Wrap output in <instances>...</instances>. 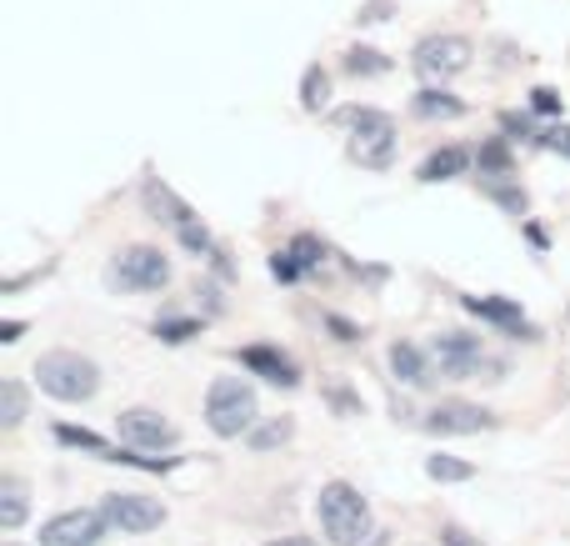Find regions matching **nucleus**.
<instances>
[{
	"mask_svg": "<svg viewBox=\"0 0 570 546\" xmlns=\"http://www.w3.org/2000/svg\"><path fill=\"white\" fill-rule=\"evenodd\" d=\"M315 517H321V532L335 546H365L375 537L371 501H365L351 481H325L321 497H315Z\"/></svg>",
	"mask_w": 570,
	"mask_h": 546,
	"instance_id": "f257e3e1",
	"label": "nucleus"
},
{
	"mask_svg": "<svg viewBox=\"0 0 570 546\" xmlns=\"http://www.w3.org/2000/svg\"><path fill=\"white\" fill-rule=\"evenodd\" d=\"M261 421V401L256 387L246 377H216L206 391V427L216 431L220 441H236L250 437V427Z\"/></svg>",
	"mask_w": 570,
	"mask_h": 546,
	"instance_id": "f03ea898",
	"label": "nucleus"
},
{
	"mask_svg": "<svg viewBox=\"0 0 570 546\" xmlns=\"http://www.w3.org/2000/svg\"><path fill=\"white\" fill-rule=\"evenodd\" d=\"M431 361L441 367V377H455V381H501L505 377V367L471 331H441V337H431Z\"/></svg>",
	"mask_w": 570,
	"mask_h": 546,
	"instance_id": "7ed1b4c3",
	"label": "nucleus"
},
{
	"mask_svg": "<svg viewBox=\"0 0 570 546\" xmlns=\"http://www.w3.org/2000/svg\"><path fill=\"white\" fill-rule=\"evenodd\" d=\"M36 381L46 397L76 407V401H90L100 391V367L90 357H80V351H46L36 361Z\"/></svg>",
	"mask_w": 570,
	"mask_h": 546,
	"instance_id": "20e7f679",
	"label": "nucleus"
},
{
	"mask_svg": "<svg viewBox=\"0 0 570 546\" xmlns=\"http://www.w3.org/2000/svg\"><path fill=\"white\" fill-rule=\"evenodd\" d=\"M170 276H176V271H170V256L160 246H126V251H116V261L106 266V286L130 291V296L166 291Z\"/></svg>",
	"mask_w": 570,
	"mask_h": 546,
	"instance_id": "39448f33",
	"label": "nucleus"
},
{
	"mask_svg": "<svg viewBox=\"0 0 570 546\" xmlns=\"http://www.w3.org/2000/svg\"><path fill=\"white\" fill-rule=\"evenodd\" d=\"M471 56H475V46L465 36H425L421 46H415V56H411V66L421 70L431 86H445V80H455L461 70H471Z\"/></svg>",
	"mask_w": 570,
	"mask_h": 546,
	"instance_id": "423d86ee",
	"label": "nucleus"
},
{
	"mask_svg": "<svg viewBox=\"0 0 570 546\" xmlns=\"http://www.w3.org/2000/svg\"><path fill=\"white\" fill-rule=\"evenodd\" d=\"M100 511H106L110 527L130 532V537H140V532H156L160 521H166V507H160L156 497H146V491H106Z\"/></svg>",
	"mask_w": 570,
	"mask_h": 546,
	"instance_id": "0eeeda50",
	"label": "nucleus"
},
{
	"mask_svg": "<svg viewBox=\"0 0 570 546\" xmlns=\"http://www.w3.org/2000/svg\"><path fill=\"white\" fill-rule=\"evenodd\" d=\"M116 431H120V441H126V447H136V451H166V447H176V427H170L160 411H150V407L120 411Z\"/></svg>",
	"mask_w": 570,
	"mask_h": 546,
	"instance_id": "6e6552de",
	"label": "nucleus"
},
{
	"mask_svg": "<svg viewBox=\"0 0 570 546\" xmlns=\"http://www.w3.org/2000/svg\"><path fill=\"white\" fill-rule=\"evenodd\" d=\"M106 527V511H60L40 527V546H96Z\"/></svg>",
	"mask_w": 570,
	"mask_h": 546,
	"instance_id": "1a4fd4ad",
	"label": "nucleus"
},
{
	"mask_svg": "<svg viewBox=\"0 0 570 546\" xmlns=\"http://www.w3.org/2000/svg\"><path fill=\"white\" fill-rule=\"evenodd\" d=\"M495 417L471 401H441V407L425 411V431L431 437H475V431H491Z\"/></svg>",
	"mask_w": 570,
	"mask_h": 546,
	"instance_id": "9d476101",
	"label": "nucleus"
},
{
	"mask_svg": "<svg viewBox=\"0 0 570 546\" xmlns=\"http://www.w3.org/2000/svg\"><path fill=\"white\" fill-rule=\"evenodd\" d=\"M461 306L471 311V316L491 321V326L511 331V337H521V341H535V326H531V321H525V311L515 306V301H505V296H465Z\"/></svg>",
	"mask_w": 570,
	"mask_h": 546,
	"instance_id": "9b49d317",
	"label": "nucleus"
},
{
	"mask_svg": "<svg viewBox=\"0 0 570 546\" xmlns=\"http://www.w3.org/2000/svg\"><path fill=\"white\" fill-rule=\"evenodd\" d=\"M240 367H246L250 377L271 381V387H285V391L301 387V371H295V361L285 357V351H276V347H246V351H240Z\"/></svg>",
	"mask_w": 570,
	"mask_h": 546,
	"instance_id": "f8f14e48",
	"label": "nucleus"
},
{
	"mask_svg": "<svg viewBox=\"0 0 570 546\" xmlns=\"http://www.w3.org/2000/svg\"><path fill=\"white\" fill-rule=\"evenodd\" d=\"M471 150L465 146H441V150H431V156L421 160V170H415V181H425V186H441V181H455V176H465L471 170Z\"/></svg>",
	"mask_w": 570,
	"mask_h": 546,
	"instance_id": "ddd939ff",
	"label": "nucleus"
},
{
	"mask_svg": "<svg viewBox=\"0 0 570 546\" xmlns=\"http://www.w3.org/2000/svg\"><path fill=\"white\" fill-rule=\"evenodd\" d=\"M146 211L156 221H166V226H176V231L186 226V221H196V211H190L186 201H180L176 191H170L166 181H156V176H146Z\"/></svg>",
	"mask_w": 570,
	"mask_h": 546,
	"instance_id": "4468645a",
	"label": "nucleus"
},
{
	"mask_svg": "<svg viewBox=\"0 0 570 546\" xmlns=\"http://www.w3.org/2000/svg\"><path fill=\"white\" fill-rule=\"evenodd\" d=\"M411 106H415V116H425V120H461V116H465V100L451 96L445 86H431V80L415 90Z\"/></svg>",
	"mask_w": 570,
	"mask_h": 546,
	"instance_id": "2eb2a0df",
	"label": "nucleus"
},
{
	"mask_svg": "<svg viewBox=\"0 0 570 546\" xmlns=\"http://www.w3.org/2000/svg\"><path fill=\"white\" fill-rule=\"evenodd\" d=\"M351 160H361L365 170H391V160H395V130L351 136Z\"/></svg>",
	"mask_w": 570,
	"mask_h": 546,
	"instance_id": "dca6fc26",
	"label": "nucleus"
},
{
	"mask_svg": "<svg viewBox=\"0 0 570 546\" xmlns=\"http://www.w3.org/2000/svg\"><path fill=\"white\" fill-rule=\"evenodd\" d=\"M385 361H391L395 381H405V387H425V381H431V367H425L421 347H411V341H395V347L385 351Z\"/></svg>",
	"mask_w": 570,
	"mask_h": 546,
	"instance_id": "f3484780",
	"label": "nucleus"
},
{
	"mask_svg": "<svg viewBox=\"0 0 570 546\" xmlns=\"http://www.w3.org/2000/svg\"><path fill=\"white\" fill-rule=\"evenodd\" d=\"M335 126H345L351 136H375V130H395V120L375 106H341L335 110Z\"/></svg>",
	"mask_w": 570,
	"mask_h": 546,
	"instance_id": "a211bd4d",
	"label": "nucleus"
},
{
	"mask_svg": "<svg viewBox=\"0 0 570 546\" xmlns=\"http://www.w3.org/2000/svg\"><path fill=\"white\" fill-rule=\"evenodd\" d=\"M475 166H481V176H511L515 170V156H511V136H491L481 150H475Z\"/></svg>",
	"mask_w": 570,
	"mask_h": 546,
	"instance_id": "6ab92c4d",
	"label": "nucleus"
},
{
	"mask_svg": "<svg viewBox=\"0 0 570 546\" xmlns=\"http://www.w3.org/2000/svg\"><path fill=\"white\" fill-rule=\"evenodd\" d=\"M341 66H345V76L371 80V76H385V70H391V56H381L375 46H351L341 56Z\"/></svg>",
	"mask_w": 570,
	"mask_h": 546,
	"instance_id": "aec40b11",
	"label": "nucleus"
},
{
	"mask_svg": "<svg viewBox=\"0 0 570 546\" xmlns=\"http://www.w3.org/2000/svg\"><path fill=\"white\" fill-rule=\"evenodd\" d=\"M26 481L20 477H0V527L6 532H16L20 521H26Z\"/></svg>",
	"mask_w": 570,
	"mask_h": 546,
	"instance_id": "412c9836",
	"label": "nucleus"
},
{
	"mask_svg": "<svg viewBox=\"0 0 570 546\" xmlns=\"http://www.w3.org/2000/svg\"><path fill=\"white\" fill-rule=\"evenodd\" d=\"M301 106L311 110V116H321V110L331 106V70H325V66H305V76H301Z\"/></svg>",
	"mask_w": 570,
	"mask_h": 546,
	"instance_id": "4be33fe9",
	"label": "nucleus"
},
{
	"mask_svg": "<svg viewBox=\"0 0 570 546\" xmlns=\"http://www.w3.org/2000/svg\"><path fill=\"white\" fill-rule=\"evenodd\" d=\"M291 437H295V421L291 417H271V421H261V427H250V451H276Z\"/></svg>",
	"mask_w": 570,
	"mask_h": 546,
	"instance_id": "5701e85b",
	"label": "nucleus"
},
{
	"mask_svg": "<svg viewBox=\"0 0 570 546\" xmlns=\"http://www.w3.org/2000/svg\"><path fill=\"white\" fill-rule=\"evenodd\" d=\"M425 477L431 481H471L475 467L461 457H445V451H435V457H425Z\"/></svg>",
	"mask_w": 570,
	"mask_h": 546,
	"instance_id": "b1692460",
	"label": "nucleus"
},
{
	"mask_svg": "<svg viewBox=\"0 0 570 546\" xmlns=\"http://www.w3.org/2000/svg\"><path fill=\"white\" fill-rule=\"evenodd\" d=\"M26 421V387L20 381H0V427H20Z\"/></svg>",
	"mask_w": 570,
	"mask_h": 546,
	"instance_id": "393cba45",
	"label": "nucleus"
},
{
	"mask_svg": "<svg viewBox=\"0 0 570 546\" xmlns=\"http://www.w3.org/2000/svg\"><path fill=\"white\" fill-rule=\"evenodd\" d=\"M485 196H491L495 206H505V211H511V216H525V211H531V196H525L521 186H505L501 176H495V181H485Z\"/></svg>",
	"mask_w": 570,
	"mask_h": 546,
	"instance_id": "a878e982",
	"label": "nucleus"
},
{
	"mask_svg": "<svg viewBox=\"0 0 570 546\" xmlns=\"http://www.w3.org/2000/svg\"><path fill=\"white\" fill-rule=\"evenodd\" d=\"M501 130H505L511 140H525V146H546V130H535L525 110H505V116H501Z\"/></svg>",
	"mask_w": 570,
	"mask_h": 546,
	"instance_id": "bb28decb",
	"label": "nucleus"
},
{
	"mask_svg": "<svg viewBox=\"0 0 570 546\" xmlns=\"http://www.w3.org/2000/svg\"><path fill=\"white\" fill-rule=\"evenodd\" d=\"M156 337L166 341V347H180V341L200 337V321H190V316H166V321H156Z\"/></svg>",
	"mask_w": 570,
	"mask_h": 546,
	"instance_id": "cd10ccee",
	"label": "nucleus"
},
{
	"mask_svg": "<svg viewBox=\"0 0 570 546\" xmlns=\"http://www.w3.org/2000/svg\"><path fill=\"white\" fill-rule=\"evenodd\" d=\"M176 236H180V246H186L190 256H216V241H210V231L200 226V216H196V221H186V226H180Z\"/></svg>",
	"mask_w": 570,
	"mask_h": 546,
	"instance_id": "c85d7f7f",
	"label": "nucleus"
},
{
	"mask_svg": "<svg viewBox=\"0 0 570 546\" xmlns=\"http://www.w3.org/2000/svg\"><path fill=\"white\" fill-rule=\"evenodd\" d=\"M291 251H295V261H301V271H321L325 266V241L321 236H295Z\"/></svg>",
	"mask_w": 570,
	"mask_h": 546,
	"instance_id": "c756f323",
	"label": "nucleus"
},
{
	"mask_svg": "<svg viewBox=\"0 0 570 546\" xmlns=\"http://www.w3.org/2000/svg\"><path fill=\"white\" fill-rule=\"evenodd\" d=\"M271 276H276V281H301V276H305V271H301V261H295V251H291V246L271 256Z\"/></svg>",
	"mask_w": 570,
	"mask_h": 546,
	"instance_id": "7c9ffc66",
	"label": "nucleus"
},
{
	"mask_svg": "<svg viewBox=\"0 0 570 546\" xmlns=\"http://www.w3.org/2000/svg\"><path fill=\"white\" fill-rule=\"evenodd\" d=\"M531 110H535V116H561V90H556V86H535L531 90Z\"/></svg>",
	"mask_w": 570,
	"mask_h": 546,
	"instance_id": "2f4dec72",
	"label": "nucleus"
},
{
	"mask_svg": "<svg viewBox=\"0 0 570 546\" xmlns=\"http://www.w3.org/2000/svg\"><path fill=\"white\" fill-rule=\"evenodd\" d=\"M395 0H365L361 10H355V26H381V20H391Z\"/></svg>",
	"mask_w": 570,
	"mask_h": 546,
	"instance_id": "473e14b6",
	"label": "nucleus"
},
{
	"mask_svg": "<svg viewBox=\"0 0 570 546\" xmlns=\"http://www.w3.org/2000/svg\"><path fill=\"white\" fill-rule=\"evenodd\" d=\"M546 150H561V156L570 160V126H551V130H546Z\"/></svg>",
	"mask_w": 570,
	"mask_h": 546,
	"instance_id": "72a5a7b5",
	"label": "nucleus"
},
{
	"mask_svg": "<svg viewBox=\"0 0 570 546\" xmlns=\"http://www.w3.org/2000/svg\"><path fill=\"white\" fill-rule=\"evenodd\" d=\"M331 401H335V407L345 411V417H361V401H355V397H351V391H345V387H331Z\"/></svg>",
	"mask_w": 570,
	"mask_h": 546,
	"instance_id": "f704fd0d",
	"label": "nucleus"
},
{
	"mask_svg": "<svg viewBox=\"0 0 570 546\" xmlns=\"http://www.w3.org/2000/svg\"><path fill=\"white\" fill-rule=\"evenodd\" d=\"M441 542H445V546H471V542H465V532H461V527H445V532H441Z\"/></svg>",
	"mask_w": 570,
	"mask_h": 546,
	"instance_id": "c9c22d12",
	"label": "nucleus"
},
{
	"mask_svg": "<svg viewBox=\"0 0 570 546\" xmlns=\"http://www.w3.org/2000/svg\"><path fill=\"white\" fill-rule=\"evenodd\" d=\"M20 331H26V326H20V321H6V326H0V341H6V347H10V341H20Z\"/></svg>",
	"mask_w": 570,
	"mask_h": 546,
	"instance_id": "e433bc0d",
	"label": "nucleus"
},
{
	"mask_svg": "<svg viewBox=\"0 0 570 546\" xmlns=\"http://www.w3.org/2000/svg\"><path fill=\"white\" fill-rule=\"evenodd\" d=\"M266 546H315L311 537H281V542H266Z\"/></svg>",
	"mask_w": 570,
	"mask_h": 546,
	"instance_id": "4c0bfd02",
	"label": "nucleus"
}]
</instances>
